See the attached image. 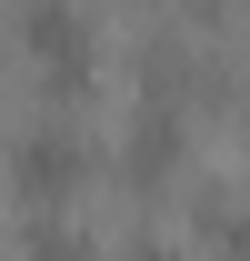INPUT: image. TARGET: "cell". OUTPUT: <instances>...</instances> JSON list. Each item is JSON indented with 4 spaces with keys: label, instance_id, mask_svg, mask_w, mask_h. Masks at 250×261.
I'll list each match as a JSON object with an SVG mask.
<instances>
[{
    "label": "cell",
    "instance_id": "1",
    "mask_svg": "<svg viewBox=\"0 0 250 261\" xmlns=\"http://www.w3.org/2000/svg\"><path fill=\"white\" fill-rule=\"evenodd\" d=\"M20 40H30L40 81H50L60 100H80V91H90V20H80L70 0H30V10H20Z\"/></svg>",
    "mask_w": 250,
    "mask_h": 261
},
{
    "label": "cell",
    "instance_id": "2",
    "mask_svg": "<svg viewBox=\"0 0 250 261\" xmlns=\"http://www.w3.org/2000/svg\"><path fill=\"white\" fill-rule=\"evenodd\" d=\"M80 181H90V151L70 130H20L10 141V191L20 201H70Z\"/></svg>",
    "mask_w": 250,
    "mask_h": 261
},
{
    "label": "cell",
    "instance_id": "3",
    "mask_svg": "<svg viewBox=\"0 0 250 261\" xmlns=\"http://www.w3.org/2000/svg\"><path fill=\"white\" fill-rule=\"evenodd\" d=\"M170 161H180V111H170V91H150L140 121H130V171L140 181H170Z\"/></svg>",
    "mask_w": 250,
    "mask_h": 261
}]
</instances>
